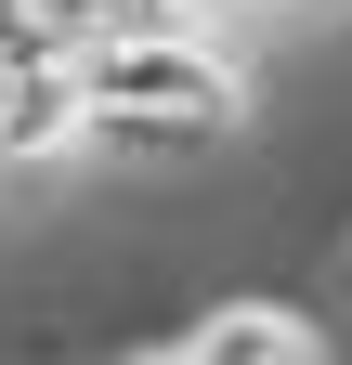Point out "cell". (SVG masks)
<instances>
[{"mask_svg": "<svg viewBox=\"0 0 352 365\" xmlns=\"http://www.w3.org/2000/svg\"><path fill=\"white\" fill-rule=\"evenodd\" d=\"M78 91H92V157H130V170L196 157V144H222L248 118V78L209 53L196 26H118V39H92V53H78Z\"/></svg>", "mask_w": 352, "mask_h": 365, "instance_id": "cell-1", "label": "cell"}, {"mask_svg": "<svg viewBox=\"0 0 352 365\" xmlns=\"http://www.w3.org/2000/svg\"><path fill=\"white\" fill-rule=\"evenodd\" d=\"M78 144H92V91H78V66H0V182L66 170Z\"/></svg>", "mask_w": 352, "mask_h": 365, "instance_id": "cell-2", "label": "cell"}, {"mask_svg": "<svg viewBox=\"0 0 352 365\" xmlns=\"http://www.w3.org/2000/svg\"><path fill=\"white\" fill-rule=\"evenodd\" d=\"M183 365H326V339L287 300H209L183 327Z\"/></svg>", "mask_w": 352, "mask_h": 365, "instance_id": "cell-3", "label": "cell"}, {"mask_svg": "<svg viewBox=\"0 0 352 365\" xmlns=\"http://www.w3.org/2000/svg\"><path fill=\"white\" fill-rule=\"evenodd\" d=\"M92 39V0H0V66H78Z\"/></svg>", "mask_w": 352, "mask_h": 365, "instance_id": "cell-4", "label": "cell"}, {"mask_svg": "<svg viewBox=\"0 0 352 365\" xmlns=\"http://www.w3.org/2000/svg\"><path fill=\"white\" fill-rule=\"evenodd\" d=\"M339 248H352V235H339Z\"/></svg>", "mask_w": 352, "mask_h": 365, "instance_id": "cell-5", "label": "cell"}]
</instances>
